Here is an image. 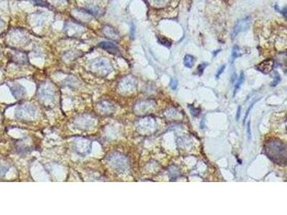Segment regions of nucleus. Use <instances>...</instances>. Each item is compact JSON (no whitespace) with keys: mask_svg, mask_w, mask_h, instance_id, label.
Returning <instances> with one entry per match:
<instances>
[{"mask_svg":"<svg viewBox=\"0 0 287 215\" xmlns=\"http://www.w3.org/2000/svg\"><path fill=\"white\" fill-rule=\"evenodd\" d=\"M266 155L276 164L285 166L286 164V146L279 138H272L264 144Z\"/></svg>","mask_w":287,"mask_h":215,"instance_id":"f257e3e1","label":"nucleus"},{"mask_svg":"<svg viewBox=\"0 0 287 215\" xmlns=\"http://www.w3.org/2000/svg\"><path fill=\"white\" fill-rule=\"evenodd\" d=\"M89 69L91 73L100 77H106L112 71L111 65L104 58H96L90 61Z\"/></svg>","mask_w":287,"mask_h":215,"instance_id":"f03ea898","label":"nucleus"},{"mask_svg":"<svg viewBox=\"0 0 287 215\" xmlns=\"http://www.w3.org/2000/svg\"><path fill=\"white\" fill-rule=\"evenodd\" d=\"M250 24L251 22L249 17L240 19L238 22H237V23L236 24V25H235L234 27H233L232 35H231L233 38H235L236 37H237L238 35L240 32L246 31V29L249 27Z\"/></svg>","mask_w":287,"mask_h":215,"instance_id":"7ed1b4c3","label":"nucleus"},{"mask_svg":"<svg viewBox=\"0 0 287 215\" xmlns=\"http://www.w3.org/2000/svg\"><path fill=\"white\" fill-rule=\"evenodd\" d=\"M274 67V61L272 59H267L261 62L256 66L258 71H261L264 74H268L273 69Z\"/></svg>","mask_w":287,"mask_h":215,"instance_id":"20e7f679","label":"nucleus"},{"mask_svg":"<svg viewBox=\"0 0 287 215\" xmlns=\"http://www.w3.org/2000/svg\"><path fill=\"white\" fill-rule=\"evenodd\" d=\"M103 33L108 39L118 40L119 39V33L115 28L110 25H106L103 28Z\"/></svg>","mask_w":287,"mask_h":215,"instance_id":"39448f33","label":"nucleus"},{"mask_svg":"<svg viewBox=\"0 0 287 215\" xmlns=\"http://www.w3.org/2000/svg\"><path fill=\"white\" fill-rule=\"evenodd\" d=\"M98 47L104 50H106L108 53L111 54H118L119 53V49L114 43L111 42H101L98 44Z\"/></svg>","mask_w":287,"mask_h":215,"instance_id":"423d86ee","label":"nucleus"},{"mask_svg":"<svg viewBox=\"0 0 287 215\" xmlns=\"http://www.w3.org/2000/svg\"><path fill=\"white\" fill-rule=\"evenodd\" d=\"M195 62V58L192 55H187L184 58V65L185 67L188 68H191L194 65Z\"/></svg>","mask_w":287,"mask_h":215,"instance_id":"0eeeda50","label":"nucleus"},{"mask_svg":"<svg viewBox=\"0 0 287 215\" xmlns=\"http://www.w3.org/2000/svg\"><path fill=\"white\" fill-rule=\"evenodd\" d=\"M244 79H245L244 74H243V72H242V73H240V77H239L237 83H236V86H235V89H234V95H235V94H236V92H237V91L238 90V89L240 88V86H241L242 83H243V81H244Z\"/></svg>","mask_w":287,"mask_h":215,"instance_id":"6e6552de","label":"nucleus"},{"mask_svg":"<svg viewBox=\"0 0 287 215\" xmlns=\"http://www.w3.org/2000/svg\"><path fill=\"white\" fill-rule=\"evenodd\" d=\"M238 53H239V47H238L237 45H235L233 48V52H232V58L233 60H234L236 58H238Z\"/></svg>","mask_w":287,"mask_h":215,"instance_id":"1a4fd4ad","label":"nucleus"},{"mask_svg":"<svg viewBox=\"0 0 287 215\" xmlns=\"http://www.w3.org/2000/svg\"><path fill=\"white\" fill-rule=\"evenodd\" d=\"M159 42L161 43V45H162L165 46V47H170V46H171V42H170L167 39L164 38V37H161V39H159Z\"/></svg>","mask_w":287,"mask_h":215,"instance_id":"9d476101","label":"nucleus"},{"mask_svg":"<svg viewBox=\"0 0 287 215\" xmlns=\"http://www.w3.org/2000/svg\"><path fill=\"white\" fill-rule=\"evenodd\" d=\"M280 80H281L280 76H279V75L277 73H276V77H275V78H274V80H273V81L271 83V86L272 87H275V86H277L278 83H279V82H280Z\"/></svg>","mask_w":287,"mask_h":215,"instance_id":"9b49d317","label":"nucleus"},{"mask_svg":"<svg viewBox=\"0 0 287 215\" xmlns=\"http://www.w3.org/2000/svg\"><path fill=\"white\" fill-rule=\"evenodd\" d=\"M207 66V64L206 63H203L201 64V65H199L198 68H197V71H198V74L200 75H201L203 74L205 68Z\"/></svg>","mask_w":287,"mask_h":215,"instance_id":"f8f14e48","label":"nucleus"},{"mask_svg":"<svg viewBox=\"0 0 287 215\" xmlns=\"http://www.w3.org/2000/svg\"><path fill=\"white\" fill-rule=\"evenodd\" d=\"M177 84H178V82H177V79H175V78H172V80H171V81H170V87H171V88H172V89L174 90V89H176V88H177Z\"/></svg>","mask_w":287,"mask_h":215,"instance_id":"ddd939ff","label":"nucleus"},{"mask_svg":"<svg viewBox=\"0 0 287 215\" xmlns=\"http://www.w3.org/2000/svg\"><path fill=\"white\" fill-rule=\"evenodd\" d=\"M35 3V4L38 6H41V7H47V4H46L45 1H43V0H32Z\"/></svg>","mask_w":287,"mask_h":215,"instance_id":"4468645a","label":"nucleus"},{"mask_svg":"<svg viewBox=\"0 0 287 215\" xmlns=\"http://www.w3.org/2000/svg\"><path fill=\"white\" fill-rule=\"evenodd\" d=\"M225 65H222V66H221V68H220V69H218V73H217V74H216V77H217V78H218V77H219L220 76V75L222 74V73H223V71H225Z\"/></svg>","mask_w":287,"mask_h":215,"instance_id":"2eb2a0df","label":"nucleus"},{"mask_svg":"<svg viewBox=\"0 0 287 215\" xmlns=\"http://www.w3.org/2000/svg\"><path fill=\"white\" fill-rule=\"evenodd\" d=\"M255 103H256V101H255V102H254V103H253V104H251V105H250V106H249V108H248V110H247V111H246V115H245V118H244V121H243V122H244V123H245V122H246V118H247V117H248V116H249V113H250V111H251V108H253V105H255Z\"/></svg>","mask_w":287,"mask_h":215,"instance_id":"dca6fc26","label":"nucleus"},{"mask_svg":"<svg viewBox=\"0 0 287 215\" xmlns=\"http://www.w3.org/2000/svg\"><path fill=\"white\" fill-rule=\"evenodd\" d=\"M247 129H248V131H247V132H248V134H249V138H251V121H249L248 122V126H247Z\"/></svg>","mask_w":287,"mask_h":215,"instance_id":"f3484780","label":"nucleus"},{"mask_svg":"<svg viewBox=\"0 0 287 215\" xmlns=\"http://www.w3.org/2000/svg\"><path fill=\"white\" fill-rule=\"evenodd\" d=\"M4 25H5V24H4V22L1 19V18H0V31L2 30L3 28H4Z\"/></svg>","mask_w":287,"mask_h":215,"instance_id":"a211bd4d","label":"nucleus"},{"mask_svg":"<svg viewBox=\"0 0 287 215\" xmlns=\"http://www.w3.org/2000/svg\"><path fill=\"white\" fill-rule=\"evenodd\" d=\"M240 106H238V111H237V121L239 120V118H240Z\"/></svg>","mask_w":287,"mask_h":215,"instance_id":"6ab92c4d","label":"nucleus"}]
</instances>
